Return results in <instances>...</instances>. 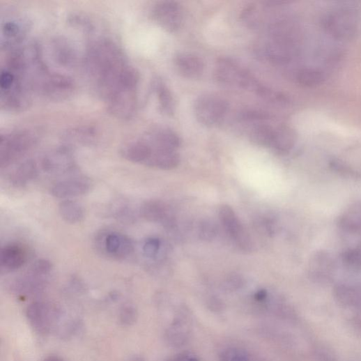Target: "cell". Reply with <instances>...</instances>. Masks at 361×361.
Wrapping results in <instances>:
<instances>
[{"label": "cell", "mask_w": 361, "mask_h": 361, "mask_svg": "<svg viewBox=\"0 0 361 361\" xmlns=\"http://www.w3.org/2000/svg\"><path fill=\"white\" fill-rule=\"evenodd\" d=\"M91 187V182L88 178L74 177L55 183L50 189V194L56 199H66L85 195Z\"/></svg>", "instance_id": "12"}, {"label": "cell", "mask_w": 361, "mask_h": 361, "mask_svg": "<svg viewBox=\"0 0 361 361\" xmlns=\"http://www.w3.org/2000/svg\"><path fill=\"white\" fill-rule=\"evenodd\" d=\"M255 93L259 97L270 102L285 104L288 102V98L286 95L262 84L259 85Z\"/></svg>", "instance_id": "32"}, {"label": "cell", "mask_w": 361, "mask_h": 361, "mask_svg": "<svg viewBox=\"0 0 361 361\" xmlns=\"http://www.w3.org/2000/svg\"><path fill=\"white\" fill-rule=\"evenodd\" d=\"M240 117L242 118L243 121L246 122H259L265 121L270 118L269 114L266 112L256 110V109H247L245 110L240 114Z\"/></svg>", "instance_id": "37"}, {"label": "cell", "mask_w": 361, "mask_h": 361, "mask_svg": "<svg viewBox=\"0 0 361 361\" xmlns=\"http://www.w3.org/2000/svg\"><path fill=\"white\" fill-rule=\"evenodd\" d=\"M52 268V266L49 261L41 259L33 265L29 272L38 276L45 277L50 272Z\"/></svg>", "instance_id": "40"}, {"label": "cell", "mask_w": 361, "mask_h": 361, "mask_svg": "<svg viewBox=\"0 0 361 361\" xmlns=\"http://www.w3.org/2000/svg\"><path fill=\"white\" fill-rule=\"evenodd\" d=\"M325 26L328 31L337 38H351L355 31V16L350 10H339L327 17Z\"/></svg>", "instance_id": "11"}, {"label": "cell", "mask_w": 361, "mask_h": 361, "mask_svg": "<svg viewBox=\"0 0 361 361\" xmlns=\"http://www.w3.org/2000/svg\"><path fill=\"white\" fill-rule=\"evenodd\" d=\"M297 82L305 87H316L323 84V73L315 69H304L300 70L296 75Z\"/></svg>", "instance_id": "29"}, {"label": "cell", "mask_w": 361, "mask_h": 361, "mask_svg": "<svg viewBox=\"0 0 361 361\" xmlns=\"http://www.w3.org/2000/svg\"><path fill=\"white\" fill-rule=\"evenodd\" d=\"M160 240L157 238H148L143 247L144 254L146 257L149 259L155 258L160 249Z\"/></svg>", "instance_id": "36"}, {"label": "cell", "mask_w": 361, "mask_h": 361, "mask_svg": "<svg viewBox=\"0 0 361 361\" xmlns=\"http://www.w3.org/2000/svg\"><path fill=\"white\" fill-rule=\"evenodd\" d=\"M138 314L137 310L131 306L124 307L119 314V321L123 325L130 326L135 323Z\"/></svg>", "instance_id": "38"}, {"label": "cell", "mask_w": 361, "mask_h": 361, "mask_svg": "<svg viewBox=\"0 0 361 361\" xmlns=\"http://www.w3.org/2000/svg\"><path fill=\"white\" fill-rule=\"evenodd\" d=\"M43 361H66L63 358L57 355H50L47 357Z\"/></svg>", "instance_id": "45"}, {"label": "cell", "mask_w": 361, "mask_h": 361, "mask_svg": "<svg viewBox=\"0 0 361 361\" xmlns=\"http://www.w3.org/2000/svg\"><path fill=\"white\" fill-rule=\"evenodd\" d=\"M142 139L152 148L176 151L180 146L179 137L167 128H158L141 136Z\"/></svg>", "instance_id": "16"}, {"label": "cell", "mask_w": 361, "mask_h": 361, "mask_svg": "<svg viewBox=\"0 0 361 361\" xmlns=\"http://www.w3.org/2000/svg\"><path fill=\"white\" fill-rule=\"evenodd\" d=\"M141 215L147 221L167 224L169 222V210L167 205L159 200H149L140 208Z\"/></svg>", "instance_id": "23"}, {"label": "cell", "mask_w": 361, "mask_h": 361, "mask_svg": "<svg viewBox=\"0 0 361 361\" xmlns=\"http://www.w3.org/2000/svg\"><path fill=\"white\" fill-rule=\"evenodd\" d=\"M275 133V128L268 125H260L251 132V141L259 146L271 148Z\"/></svg>", "instance_id": "28"}, {"label": "cell", "mask_w": 361, "mask_h": 361, "mask_svg": "<svg viewBox=\"0 0 361 361\" xmlns=\"http://www.w3.org/2000/svg\"><path fill=\"white\" fill-rule=\"evenodd\" d=\"M219 218L227 233L240 249L245 252L254 250L252 238L229 206L222 205L220 208Z\"/></svg>", "instance_id": "7"}, {"label": "cell", "mask_w": 361, "mask_h": 361, "mask_svg": "<svg viewBox=\"0 0 361 361\" xmlns=\"http://www.w3.org/2000/svg\"><path fill=\"white\" fill-rule=\"evenodd\" d=\"M341 261L344 267L353 272L361 270V249H353L344 252Z\"/></svg>", "instance_id": "31"}, {"label": "cell", "mask_w": 361, "mask_h": 361, "mask_svg": "<svg viewBox=\"0 0 361 361\" xmlns=\"http://www.w3.org/2000/svg\"><path fill=\"white\" fill-rule=\"evenodd\" d=\"M187 361H200V360L193 355H190Z\"/></svg>", "instance_id": "46"}, {"label": "cell", "mask_w": 361, "mask_h": 361, "mask_svg": "<svg viewBox=\"0 0 361 361\" xmlns=\"http://www.w3.org/2000/svg\"><path fill=\"white\" fill-rule=\"evenodd\" d=\"M174 63L178 74L186 79H199L205 71L203 59L194 54L179 53L175 56Z\"/></svg>", "instance_id": "15"}, {"label": "cell", "mask_w": 361, "mask_h": 361, "mask_svg": "<svg viewBox=\"0 0 361 361\" xmlns=\"http://www.w3.org/2000/svg\"><path fill=\"white\" fill-rule=\"evenodd\" d=\"M36 135L29 130H18L0 137V167L5 168L32 149L36 143Z\"/></svg>", "instance_id": "4"}, {"label": "cell", "mask_w": 361, "mask_h": 361, "mask_svg": "<svg viewBox=\"0 0 361 361\" xmlns=\"http://www.w3.org/2000/svg\"><path fill=\"white\" fill-rule=\"evenodd\" d=\"M227 110L226 101L212 95L199 97L194 104V114L197 121L209 128L220 125L225 117Z\"/></svg>", "instance_id": "6"}, {"label": "cell", "mask_w": 361, "mask_h": 361, "mask_svg": "<svg viewBox=\"0 0 361 361\" xmlns=\"http://www.w3.org/2000/svg\"><path fill=\"white\" fill-rule=\"evenodd\" d=\"M75 89V84L70 77L53 72L47 68L36 82L35 94L49 101L62 102L71 98Z\"/></svg>", "instance_id": "2"}, {"label": "cell", "mask_w": 361, "mask_h": 361, "mask_svg": "<svg viewBox=\"0 0 361 361\" xmlns=\"http://www.w3.org/2000/svg\"><path fill=\"white\" fill-rule=\"evenodd\" d=\"M217 80L222 84L233 85L255 92L261 83L246 68L234 59L221 57L217 59L215 69Z\"/></svg>", "instance_id": "5"}, {"label": "cell", "mask_w": 361, "mask_h": 361, "mask_svg": "<svg viewBox=\"0 0 361 361\" xmlns=\"http://www.w3.org/2000/svg\"><path fill=\"white\" fill-rule=\"evenodd\" d=\"M45 286L44 277L38 276L31 272L19 279L13 284L14 291L23 296L33 295L42 292Z\"/></svg>", "instance_id": "22"}, {"label": "cell", "mask_w": 361, "mask_h": 361, "mask_svg": "<svg viewBox=\"0 0 361 361\" xmlns=\"http://www.w3.org/2000/svg\"><path fill=\"white\" fill-rule=\"evenodd\" d=\"M51 50L55 61L66 68H73L77 63V52L73 45L63 38L52 42Z\"/></svg>", "instance_id": "17"}, {"label": "cell", "mask_w": 361, "mask_h": 361, "mask_svg": "<svg viewBox=\"0 0 361 361\" xmlns=\"http://www.w3.org/2000/svg\"><path fill=\"white\" fill-rule=\"evenodd\" d=\"M38 176V168L33 160H26L18 166L10 175L13 186L22 188L33 182Z\"/></svg>", "instance_id": "21"}, {"label": "cell", "mask_w": 361, "mask_h": 361, "mask_svg": "<svg viewBox=\"0 0 361 361\" xmlns=\"http://www.w3.org/2000/svg\"><path fill=\"white\" fill-rule=\"evenodd\" d=\"M190 355V354L189 353H186V352L179 353V354L172 356L171 358H168L165 361H187Z\"/></svg>", "instance_id": "43"}, {"label": "cell", "mask_w": 361, "mask_h": 361, "mask_svg": "<svg viewBox=\"0 0 361 361\" xmlns=\"http://www.w3.org/2000/svg\"><path fill=\"white\" fill-rule=\"evenodd\" d=\"M297 141L295 132L288 126L275 128V133L271 148L280 154L289 153L295 146Z\"/></svg>", "instance_id": "24"}, {"label": "cell", "mask_w": 361, "mask_h": 361, "mask_svg": "<svg viewBox=\"0 0 361 361\" xmlns=\"http://www.w3.org/2000/svg\"><path fill=\"white\" fill-rule=\"evenodd\" d=\"M116 217L119 219L120 221L123 222H133V220L135 217L133 211L126 207H123L121 209L118 210L116 213Z\"/></svg>", "instance_id": "41"}, {"label": "cell", "mask_w": 361, "mask_h": 361, "mask_svg": "<svg viewBox=\"0 0 361 361\" xmlns=\"http://www.w3.org/2000/svg\"><path fill=\"white\" fill-rule=\"evenodd\" d=\"M208 306L211 311L219 312L223 309L224 304L220 298L212 297L208 300Z\"/></svg>", "instance_id": "42"}, {"label": "cell", "mask_w": 361, "mask_h": 361, "mask_svg": "<svg viewBox=\"0 0 361 361\" xmlns=\"http://www.w3.org/2000/svg\"><path fill=\"white\" fill-rule=\"evenodd\" d=\"M340 227L346 232L361 231V206L350 208L339 220Z\"/></svg>", "instance_id": "27"}, {"label": "cell", "mask_w": 361, "mask_h": 361, "mask_svg": "<svg viewBox=\"0 0 361 361\" xmlns=\"http://www.w3.org/2000/svg\"><path fill=\"white\" fill-rule=\"evenodd\" d=\"M335 270V262L329 253L320 252L312 258L309 271L312 277L318 281H328Z\"/></svg>", "instance_id": "19"}, {"label": "cell", "mask_w": 361, "mask_h": 361, "mask_svg": "<svg viewBox=\"0 0 361 361\" xmlns=\"http://www.w3.org/2000/svg\"><path fill=\"white\" fill-rule=\"evenodd\" d=\"M153 89L157 95L160 112L167 116H172L175 112V100L169 88L160 79H156Z\"/></svg>", "instance_id": "25"}, {"label": "cell", "mask_w": 361, "mask_h": 361, "mask_svg": "<svg viewBox=\"0 0 361 361\" xmlns=\"http://www.w3.org/2000/svg\"><path fill=\"white\" fill-rule=\"evenodd\" d=\"M29 24L22 17L11 15L2 21L0 43L2 49L10 51L22 45L28 32Z\"/></svg>", "instance_id": "9"}, {"label": "cell", "mask_w": 361, "mask_h": 361, "mask_svg": "<svg viewBox=\"0 0 361 361\" xmlns=\"http://www.w3.org/2000/svg\"><path fill=\"white\" fill-rule=\"evenodd\" d=\"M42 167L48 173L63 174L73 170L75 162L71 150L64 146L46 154L42 160Z\"/></svg>", "instance_id": "13"}, {"label": "cell", "mask_w": 361, "mask_h": 361, "mask_svg": "<svg viewBox=\"0 0 361 361\" xmlns=\"http://www.w3.org/2000/svg\"><path fill=\"white\" fill-rule=\"evenodd\" d=\"M192 323L188 309L183 307L165 332L169 345L178 348L185 345L190 339Z\"/></svg>", "instance_id": "10"}, {"label": "cell", "mask_w": 361, "mask_h": 361, "mask_svg": "<svg viewBox=\"0 0 361 361\" xmlns=\"http://www.w3.org/2000/svg\"><path fill=\"white\" fill-rule=\"evenodd\" d=\"M132 361H145L142 358L137 357L135 358Z\"/></svg>", "instance_id": "47"}, {"label": "cell", "mask_w": 361, "mask_h": 361, "mask_svg": "<svg viewBox=\"0 0 361 361\" xmlns=\"http://www.w3.org/2000/svg\"><path fill=\"white\" fill-rule=\"evenodd\" d=\"M153 22L165 31L176 32L183 23L182 7L174 1H162L157 3L151 11Z\"/></svg>", "instance_id": "8"}, {"label": "cell", "mask_w": 361, "mask_h": 361, "mask_svg": "<svg viewBox=\"0 0 361 361\" xmlns=\"http://www.w3.org/2000/svg\"><path fill=\"white\" fill-rule=\"evenodd\" d=\"M217 229L215 224L210 221L201 223L199 229L200 237L205 240H211L216 236Z\"/></svg>", "instance_id": "39"}, {"label": "cell", "mask_w": 361, "mask_h": 361, "mask_svg": "<svg viewBox=\"0 0 361 361\" xmlns=\"http://www.w3.org/2000/svg\"><path fill=\"white\" fill-rule=\"evenodd\" d=\"M242 22L250 29H254L259 26L261 15L258 7L254 4H249L245 7L240 15Z\"/></svg>", "instance_id": "30"}, {"label": "cell", "mask_w": 361, "mask_h": 361, "mask_svg": "<svg viewBox=\"0 0 361 361\" xmlns=\"http://www.w3.org/2000/svg\"><path fill=\"white\" fill-rule=\"evenodd\" d=\"M245 284L244 279L237 273L229 274L222 282V289L226 292H233Z\"/></svg>", "instance_id": "35"}, {"label": "cell", "mask_w": 361, "mask_h": 361, "mask_svg": "<svg viewBox=\"0 0 361 361\" xmlns=\"http://www.w3.org/2000/svg\"><path fill=\"white\" fill-rule=\"evenodd\" d=\"M59 213L65 222L72 224L82 222L85 217L84 208L79 203L72 200H66L60 203Z\"/></svg>", "instance_id": "26"}, {"label": "cell", "mask_w": 361, "mask_h": 361, "mask_svg": "<svg viewBox=\"0 0 361 361\" xmlns=\"http://www.w3.org/2000/svg\"><path fill=\"white\" fill-rule=\"evenodd\" d=\"M84 65L97 93L110 114L129 120L137 112L139 75L121 47L107 38L92 41Z\"/></svg>", "instance_id": "1"}, {"label": "cell", "mask_w": 361, "mask_h": 361, "mask_svg": "<svg viewBox=\"0 0 361 361\" xmlns=\"http://www.w3.org/2000/svg\"><path fill=\"white\" fill-rule=\"evenodd\" d=\"M102 250L110 257L120 259L130 256L135 250L132 240L117 232L105 233L102 237Z\"/></svg>", "instance_id": "14"}, {"label": "cell", "mask_w": 361, "mask_h": 361, "mask_svg": "<svg viewBox=\"0 0 361 361\" xmlns=\"http://www.w3.org/2000/svg\"><path fill=\"white\" fill-rule=\"evenodd\" d=\"M268 297V291L266 289H261L254 295L255 299L259 302H264Z\"/></svg>", "instance_id": "44"}, {"label": "cell", "mask_w": 361, "mask_h": 361, "mask_svg": "<svg viewBox=\"0 0 361 361\" xmlns=\"http://www.w3.org/2000/svg\"><path fill=\"white\" fill-rule=\"evenodd\" d=\"M220 361H250L248 352L240 348H228L220 354Z\"/></svg>", "instance_id": "33"}, {"label": "cell", "mask_w": 361, "mask_h": 361, "mask_svg": "<svg viewBox=\"0 0 361 361\" xmlns=\"http://www.w3.org/2000/svg\"><path fill=\"white\" fill-rule=\"evenodd\" d=\"M140 137L142 139L141 137ZM144 141L150 150V155L144 164L145 166L162 170L174 169L178 166L180 156L176 151L152 148L144 140Z\"/></svg>", "instance_id": "18"}, {"label": "cell", "mask_w": 361, "mask_h": 361, "mask_svg": "<svg viewBox=\"0 0 361 361\" xmlns=\"http://www.w3.org/2000/svg\"><path fill=\"white\" fill-rule=\"evenodd\" d=\"M26 261L24 250L19 245H11L3 247L0 254V267L2 271L13 272L21 268Z\"/></svg>", "instance_id": "20"}, {"label": "cell", "mask_w": 361, "mask_h": 361, "mask_svg": "<svg viewBox=\"0 0 361 361\" xmlns=\"http://www.w3.org/2000/svg\"><path fill=\"white\" fill-rule=\"evenodd\" d=\"M67 137L78 142L92 141L96 136L97 132L91 128H81L72 130L68 132Z\"/></svg>", "instance_id": "34"}, {"label": "cell", "mask_w": 361, "mask_h": 361, "mask_svg": "<svg viewBox=\"0 0 361 361\" xmlns=\"http://www.w3.org/2000/svg\"><path fill=\"white\" fill-rule=\"evenodd\" d=\"M26 316L35 331L43 335L61 330L62 323L66 322L62 309L45 302H35L30 305L26 310Z\"/></svg>", "instance_id": "3"}]
</instances>
